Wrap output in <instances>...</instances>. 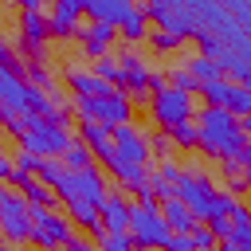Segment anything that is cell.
Wrapping results in <instances>:
<instances>
[{
	"label": "cell",
	"mask_w": 251,
	"mask_h": 251,
	"mask_svg": "<svg viewBox=\"0 0 251 251\" xmlns=\"http://www.w3.org/2000/svg\"><path fill=\"white\" fill-rule=\"evenodd\" d=\"M196 133H200V153L204 157H212V161H231L251 137L243 133V126H239V118H231L227 110H220V106H204V110H196Z\"/></svg>",
	"instance_id": "6da1fadb"
},
{
	"label": "cell",
	"mask_w": 251,
	"mask_h": 251,
	"mask_svg": "<svg viewBox=\"0 0 251 251\" xmlns=\"http://www.w3.org/2000/svg\"><path fill=\"white\" fill-rule=\"evenodd\" d=\"M126 235L137 251H165L173 239V231L161 216V204H141V200H133V208H129V231Z\"/></svg>",
	"instance_id": "7a4b0ae2"
},
{
	"label": "cell",
	"mask_w": 251,
	"mask_h": 251,
	"mask_svg": "<svg viewBox=\"0 0 251 251\" xmlns=\"http://www.w3.org/2000/svg\"><path fill=\"white\" fill-rule=\"evenodd\" d=\"M16 141H20V149H24V153H31V157L47 161V157H63V153L71 149L75 133H71V126H67V122L35 118V122H31V129H27L24 137H16Z\"/></svg>",
	"instance_id": "3957f363"
},
{
	"label": "cell",
	"mask_w": 251,
	"mask_h": 251,
	"mask_svg": "<svg viewBox=\"0 0 251 251\" xmlns=\"http://www.w3.org/2000/svg\"><path fill=\"white\" fill-rule=\"evenodd\" d=\"M55 196H59L63 204H67V200H82V204L102 208V200L110 196V180H106V173H102L98 165H90V169H67L63 180L55 184Z\"/></svg>",
	"instance_id": "277c9868"
},
{
	"label": "cell",
	"mask_w": 251,
	"mask_h": 251,
	"mask_svg": "<svg viewBox=\"0 0 251 251\" xmlns=\"http://www.w3.org/2000/svg\"><path fill=\"white\" fill-rule=\"evenodd\" d=\"M0 239H8L12 247L31 243V204L4 180H0Z\"/></svg>",
	"instance_id": "5b68a950"
},
{
	"label": "cell",
	"mask_w": 251,
	"mask_h": 251,
	"mask_svg": "<svg viewBox=\"0 0 251 251\" xmlns=\"http://www.w3.org/2000/svg\"><path fill=\"white\" fill-rule=\"evenodd\" d=\"M71 106H75L78 122H102V126H110V129L133 122V102H129L122 90H114V94H106V98H71Z\"/></svg>",
	"instance_id": "8992f818"
},
{
	"label": "cell",
	"mask_w": 251,
	"mask_h": 251,
	"mask_svg": "<svg viewBox=\"0 0 251 251\" xmlns=\"http://www.w3.org/2000/svg\"><path fill=\"white\" fill-rule=\"evenodd\" d=\"M192 114H196L192 94H184V90H176V86H161V90L149 98V118H153V126H157L161 133H173L176 126L192 122Z\"/></svg>",
	"instance_id": "52a82bcc"
},
{
	"label": "cell",
	"mask_w": 251,
	"mask_h": 251,
	"mask_svg": "<svg viewBox=\"0 0 251 251\" xmlns=\"http://www.w3.org/2000/svg\"><path fill=\"white\" fill-rule=\"evenodd\" d=\"M75 235V224L59 208H31V247L35 251H63Z\"/></svg>",
	"instance_id": "ba28073f"
},
{
	"label": "cell",
	"mask_w": 251,
	"mask_h": 251,
	"mask_svg": "<svg viewBox=\"0 0 251 251\" xmlns=\"http://www.w3.org/2000/svg\"><path fill=\"white\" fill-rule=\"evenodd\" d=\"M141 8H145V20L157 24V31H173V35H180V39H192V35L200 31L188 0H149V4H141Z\"/></svg>",
	"instance_id": "9c48e42d"
},
{
	"label": "cell",
	"mask_w": 251,
	"mask_h": 251,
	"mask_svg": "<svg viewBox=\"0 0 251 251\" xmlns=\"http://www.w3.org/2000/svg\"><path fill=\"white\" fill-rule=\"evenodd\" d=\"M118 59H122V86H118V90L133 102V110H137V106L149 110V98H153V90H149V75H153V71L145 67V59H141L133 47H122Z\"/></svg>",
	"instance_id": "30bf717a"
},
{
	"label": "cell",
	"mask_w": 251,
	"mask_h": 251,
	"mask_svg": "<svg viewBox=\"0 0 251 251\" xmlns=\"http://www.w3.org/2000/svg\"><path fill=\"white\" fill-rule=\"evenodd\" d=\"M114 153H118L126 165H141V169H149V137H145L133 122L114 129Z\"/></svg>",
	"instance_id": "8fae6325"
},
{
	"label": "cell",
	"mask_w": 251,
	"mask_h": 251,
	"mask_svg": "<svg viewBox=\"0 0 251 251\" xmlns=\"http://www.w3.org/2000/svg\"><path fill=\"white\" fill-rule=\"evenodd\" d=\"M47 27L55 39H75L82 27V0H55L47 8Z\"/></svg>",
	"instance_id": "7c38bea8"
},
{
	"label": "cell",
	"mask_w": 251,
	"mask_h": 251,
	"mask_svg": "<svg viewBox=\"0 0 251 251\" xmlns=\"http://www.w3.org/2000/svg\"><path fill=\"white\" fill-rule=\"evenodd\" d=\"M75 39L82 43V55H86L90 63H98V59L110 55V47H114V39H118V27H110V24H82Z\"/></svg>",
	"instance_id": "4fadbf2b"
},
{
	"label": "cell",
	"mask_w": 251,
	"mask_h": 251,
	"mask_svg": "<svg viewBox=\"0 0 251 251\" xmlns=\"http://www.w3.org/2000/svg\"><path fill=\"white\" fill-rule=\"evenodd\" d=\"M63 78H67V86H71V98H106V94H114V90H118V86L102 82L90 67H67V71H63Z\"/></svg>",
	"instance_id": "5bb4252c"
},
{
	"label": "cell",
	"mask_w": 251,
	"mask_h": 251,
	"mask_svg": "<svg viewBox=\"0 0 251 251\" xmlns=\"http://www.w3.org/2000/svg\"><path fill=\"white\" fill-rule=\"evenodd\" d=\"M129 208H133V204L126 200V192H122V188H110V196H106L102 208H98L106 235H126V231H129Z\"/></svg>",
	"instance_id": "9a60e30c"
},
{
	"label": "cell",
	"mask_w": 251,
	"mask_h": 251,
	"mask_svg": "<svg viewBox=\"0 0 251 251\" xmlns=\"http://www.w3.org/2000/svg\"><path fill=\"white\" fill-rule=\"evenodd\" d=\"M129 8H133L129 0H82V16H90V24H110V27H118Z\"/></svg>",
	"instance_id": "2e32d148"
},
{
	"label": "cell",
	"mask_w": 251,
	"mask_h": 251,
	"mask_svg": "<svg viewBox=\"0 0 251 251\" xmlns=\"http://www.w3.org/2000/svg\"><path fill=\"white\" fill-rule=\"evenodd\" d=\"M78 141L102 161V157H110V149H114V129L102 126V122H78Z\"/></svg>",
	"instance_id": "e0dca14e"
},
{
	"label": "cell",
	"mask_w": 251,
	"mask_h": 251,
	"mask_svg": "<svg viewBox=\"0 0 251 251\" xmlns=\"http://www.w3.org/2000/svg\"><path fill=\"white\" fill-rule=\"evenodd\" d=\"M161 216H165V224H169V231H173V235H192V227L200 224V220L188 212V204H184L180 196L165 200V204H161Z\"/></svg>",
	"instance_id": "ac0fdd59"
},
{
	"label": "cell",
	"mask_w": 251,
	"mask_h": 251,
	"mask_svg": "<svg viewBox=\"0 0 251 251\" xmlns=\"http://www.w3.org/2000/svg\"><path fill=\"white\" fill-rule=\"evenodd\" d=\"M149 20H145V8L141 4H133L129 12H126V20L118 24V35H122V43L126 47H133V43H141V39H149Z\"/></svg>",
	"instance_id": "d6986e66"
},
{
	"label": "cell",
	"mask_w": 251,
	"mask_h": 251,
	"mask_svg": "<svg viewBox=\"0 0 251 251\" xmlns=\"http://www.w3.org/2000/svg\"><path fill=\"white\" fill-rule=\"evenodd\" d=\"M231 243H239L243 251H251V204H243V200H235V208H231Z\"/></svg>",
	"instance_id": "ffe728a7"
},
{
	"label": "cell",
	"mask_w": 251,
	"mask_h": 251,
	"mask_svg": "<svg viewBox=\"0 0 251 251\" xmlns=\"http://www.w3.org/2000/svg\"><path fill=\"white\" fill-rule=\"evenodd\" d=\"M184 67H188V75L204 86V82H216V78H224V71H220V63L216 59H208V55H192V59H184Z\"/></svg>",
	"instance_id": "44dd1931"
},
{
	"label": "cell",
	"mask_w": 251,
	"mask_h": 251,
	"mask_svg": "<svg viewBox=\"0 0 251 251\" xmlns=\"http://www.w3.org/2000/svg\"><path fill=\"white\" fill-rule=\"evenodd\" d=\"M20 192H24V200H27L31 208H55V200H59V196H55V188H47L39 176H31Z\"/></svg>",
	"instance_id": "7402d4cb"
},
{
	"label": "cell",
	"mask_w": 251,
	"mask_h": 251,
	"mask_svg": "<svg viewBox=\"0 0 251 251\" xmlns=\"http://www.w3.org/2000/svg\"><path fill=\"white\" fill-rule=\"evenodd\" d=\"M231 78H216V82H204L200 86V94H204V106H220V110H227V98H231Z\"/></svg>",
	"instance_id": "603a6c76"
},
{
	"label": "cell",
	"mask_w": 251,
	"mask_h": 251,
	"mask_svg": "<svg viewBox=\"0 0 251 251\" xmlns=\"http://www.w3.org/2000/svg\"><path fill=\"white\" fill-rule=\"evenodd\" d=\"M102 82H110V86H122V59H114V55H106V59H98L94 67H90Z\"/></svg>",
	"instance_id": "cb8c5ba5"
},
{
	"label": "cell",
	"mask_w": 251,
	"mask_h": 251,
	"mask_svg": "<svg viewBox=\"0 0 251 251\" xmlns=\"http://www.w3.org/2000/svg\"><path fill=\"white\" fill-rule=\"evenodd\" d=\"M63 165H67V169H90V165H94V153L75 137V141H71V149L63 153Z\"/></svg>",
	"instance_id": "d4e9b609"
},
{
	"label": "cell",
	"mask_w": 251,
	"mask_h": 251,
	"mask_svg": "<svg viewBox=\"0 0 251 251\" xmlns=\"http://www.w3.org/2000/svg\"><path fill=\"white\" fill-rule=\"evenodd\" d=\"M63 173H67V165H63V157H47V161H39V169H35V176L47 184V188H55L59 180H63Z\"/></svg>",
	"instance_id": "484cf974"
},
{
	"label": "cell",
	"mask_w": 251,
	"mask_h": 251,
	"mask_svg": "<svg viewBox=\"0 0 251 251\" xmlns=\"http://www.w3.org/2000/svg\"><path fill=\"white\" fill-rule=\"evenodd\" d=\"M145 137H149V157H157V161H169V157L176 153V145H173V137H169V133L153 129V133H145Z\"/></svg>",
	"instance_id": "4316f807"
},
{
	"label": "cell",
	"mask_w": 251,
	"mask_h": 251,
	"mask_svg": "<svg viewBox=\"0 0 251 251\" xmlns=\"http://www.w3.org/2000/svg\"><path fill=\"white\" fill-rule=\"evenodd\" d=\"M192 39H196L200 55H208V59H220V55H224V43H220V35H216V31H204V27H200Z\"/></svg>",
	"instance_id": "83f0119b"
},
{
	"label": "cell",
	"mask_w": 251,
	"mask_h": 251,
	"mask_svg": "<svg viewBox=\"0 0 251 251\" xmlns=\"http://www.w3.org/2000/svg\"><path fill=\"white\" fill-rule=\"evenodd\" d=\"M165 78H169V86H176V90H184V94H196V90H200V82L188 75V67H184V63H180V67H173Z\"/></svg>",
	"instance_id": "f1b7e54d"
},
{
	"label": "cell",
	"mask_w": 251,
	"mask_h": 251,
	"mask_svg": "<svg viewBox=\"0 0 251 251\" xmlns=\"http://www.w3.org/2000/svg\"><path fill=\"white\" fill-rule=\"evenodd\" d=\"M153 51H161V55H169V51H176L184 39L180 35H173V31H149V39H145Z\"/></svg>",
	"instance_id": "f546056e"
},
{
	"label": "cell",
	"mask_w": 251,
	"mask_h": 251,
	"mask_svg": "<svg viewBox=\"0 0 251 251\" xmlns=\"http://www.w3.org/2000/svg\"><path fill=\"white\" fill-rule=\"evenodd\" d=\"M169 137H173V145H176V149H196V145H200V133H196V126H188V122H184V126H176Z\"/></svg>",
	"instance_id": "4dcf8cb0"
},
{
	"label": "cell",
	"mask_w": 251,
	"mask_h": 251,
	"mask_svg": "<svg viewBox=\"0 0 251 251\" xmlns=\"http://www.w3.org/2000/svg\"><path fill=\"white\" fill-rule=\"evenodd\" d=\"M0 71H12V75H24V63H20V55H16V47L0 35Z\"/></svg>",
	"instance_id": "1f68e13d"
},
{
	"label": "cell",
	"mask_w": 251,
	"mask_h": 251,
	"mask_svg": "<svg viewBox=\"0 0 251 251\" xmlns=\"http://www.w3.org/2000/svg\"><path fill=\"white\" fill-rule=\"evenodd\" d=\"M216 243H220V239H216V231H212L208 224H196V227H192V247H196V251H216Z\"/></svg>",
	"instance_id": "d6a6232c"
},
{
	"label": "cell",
	"mask_w": 251,
	"mask_h": 251,
	"mask_svg": "<svg viewBox=\"0 0 251 251\" xmlns=\"http://www.w3.org/2000/svg\"><path fill=\"white\" fill-rule=\"evenodd\" d=\"M227 12H231V20H235L243 31H251V4H247V0H227Z\"/></svg>",
	"instance_id": "836d02e7"
},
{
	"label": "cell",
	"mask_w": 251,
	"mask_h": 251,
	"mask_svg": "<svg viewBox=\"0 0 251 251\" xmlns=\"http://www.w3.org/2000/svg\"><path fill=\"white\" fill-rule=\"evenodd\" d=\"M153 173H157L161 180H169V184L176 188V180H180V173H184V169L176 165V157H169V161H157V169H153Z\"/></svg>",
	"instance_id": "e575fe53"
},
{
	"label": "cell",
	"mask_w": 251,
	"mask_h": 251,
	"mask_svg": "<svg viewBox=\"0 0 251 251\" xmlns=\"http://www.w3.org/2000/svg\"><path fill=\"white\" fill-rule=\"evenodd\" d=\"M98 251H137L129 243V235H102L98 239Z\"/></svg>",
	"instance_id": "d590c367"
},
{
	"label": "cell",
	"mask_w": 251,
	"mask_h": 251,
	"mask_svg": "<svg viewBox=\"0 0 251 251\" xmlns=\"http://www.w3.org/2000/svg\"><path fill=\"white\" fill-rule=\"evenodd\" d=\"M12 169H20V173H31V176H35V169H39V157H31V153H24V149H20V153L12 157Z\"/></svg>",
	"instance_id": "8d00e7d4"
},
{
	"label": "cell",
	"mask_w": 251,
	"mask_h": 251,
	"mask_svg": "<svg viewBox=\"0 0 251 251\" xmlns=\"http://www.w3.org/2000/svg\"><path fill=\"white\" fill-rule=\"evenodd\" d=\"M63 251H98V243H94L90 235H82V231H75V235H71V243H67Z\"/></svg>",
	"instance_id": "74e56055"
},
{
	"label": "cell",
	"mask_w": 251,
	"mask_h": 251,
	"mask_svg": "<svg viewBox=\"0 0 251 251\" xmlns=\"http://www.w3.org/2000/svg\"><path fill=\"white\" fill-rule=\"evenodd\" d=\"M165 251H196V247H192V235H173Z\"/></svg>",
	"instance_id": "f35d334b"
},
{
	"label": "cell",
	"mask_w": 251,
	"mask_h": 251,
	"mask_svg": "<svg viewBox=\"0 0 251 251\" xmlns=\"http://www.w3.org/2000/svg\"><path fill=\"white\" fill-rule=\"evenodd\" d=\"M220 251H243L239 243H231V239H220Z\"/></svg>",
	"instance_id": "ab89813d"
},
{
	"label": "cell",
	"mask_w": 251,
	"mask_h": 251,
	"mask_svg": "<svg viewBox=\"0 0 251 251\" xmlns=\"http://www.w3.org/2000/svg\"><path fill=\"white\" fill-rule=\"evenodd\" d=\"M239 126H243V133L251 137V114H247V118H239Z\"/></svg>",
	"instance_id": "60d3db41"
},
{
	"label": "cell",
	"mask_w": 251,
	"mask_h": 251,
	"mask_svg": "<svg viewBox=\"0 0 251 251\" xmlns=\"http://www.w3.org/2000/svg\"><path fill=\"white\" fill-rule=\"evenodd\" d=\"M247 4H251V0H247Z\"/></svg>",
	"instance_id": "b9f144b4"
}]
</instances>
